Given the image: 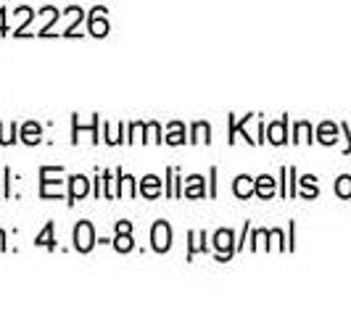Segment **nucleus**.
<instances>
[{"label":"nucleus","mask_w":351,"mask_h":316,"mask_svg":"<svg viewBox=\"0 0 351 316\" xmlns=\"http://www.w3.org/2000/svg\"><path fill=\"white\" fill-rule=\"evenodd\" d=\"M93 246H95V229L90 222H80L74 227V248L80 253H88V250H93Z\"/></svg>","instance_id":"nucleus-1"},{"label":"nucleus","mask_w":351,"mask_h":316,"mask_svg":"<svg viewBox=\"0 0 351 316\" xmlns=\"http://www.w3.org/2000/svg\"><path fill=\"white\" fill-rule=\"evenodd\" d=\"M151 243H154V250L156 253H167L172 248V229L167 222H156L154 229H151Z\"/></svg>","instance_id":"nucleus-2"},{"label":"nucleus","mask_w":351,"mask_h":316,"mask_svg":"<svg viewBox=\"0 0 351 316\" xmlns=\"http://www.w3.org/2000/svg\"><path fill=\"white\" fill-rule=\"evenodd\" d=\"M53 176V166H43L40 169V195L43 198H58V195L64 193L61 190V182L56 185V179H51Z\"/></svg>","instance_id":"nucleus-3"},{"label":"nucleus","mask_w":351,"mask_h":316,"mask_svg":"<svg viewBox=\"0 0 351 316\" xmlns=\"http://www.w3.org/2000/svg\"><path fill=\"white\" fill-rule=\"evenodd\" d=\"M214 248L219 250V259H230L232 256V232L230 229H219L217 235H214Z\"/></svg>","instance_id":"nucleus-4"},{"label":"nucleus","mask_w":351,"mask_h":316,"mask_svg":"<svg viewBox=\"0 0 351 316\" xmlns=\"http://www.w3.org/2000/svg\"><path fill=\"white\" fill-rule=\"evenodd\" d=\"M71 182V190H69V203H77L80 198H85L90 193V179L82 174H74L69 179Z\"/></svg>","instance_id":"nucleus-5"},{"label":"nucleus","mask_w":351,"mask_h":316,"mask_svg":"<svg viewBox=\"0 0 351 316\" xmlns=\"http://www.w3.org/2000/svg\"><path fill=\"white\" fill-rule=\"evenodd\" d=\"M106 8H93V14H90V35H95V37H106L108 35V24H106Z\"/></svg>","instance_id":"nucleus-6"},{"label":"nucleus","mask_w":351,"mask_h":316,"mask_svg":"<svg viewBox=\"0 0 351 316\" xmlns=\"http://www.w3.org/2000/svg\"><path fill=\"white\" fill-rule=\"evenodd\" d=\"M40 135H43V129H40L37 122H27L21 127V140L27 142V145H37V142H40Z\"/></svg>","instance_id":"nucleus-7"},{"label":"nucleus","mask_w":351,"mask_h":316,"mask_svg":"<svg viewBox=\"0 0 351 316\" xmlns=\"http://www.w3.org/2000/svg\"><path fill=\"white\" fill-rule=\"evenodd\" d=\"M254 187H256V182H251V176H246V174H241L235 179V185H232V190H235L238 198H251Z\"/></svg>","instance_id":"nucleus-8"},{"label":"nucleus","mask_w":351,"mask_h":316,"mask_svg":"<svg viewBox=\"0 0 351 316\" xmlns=\"http://www.w3.org/2000/svg\"><path fill=\"white\" fill-rule=\"evenodd\" d=\"M141 193L145 195V198H158V193H161V179L154 174H148L141 182Z\"/></svg>","instance_id":"nucleus-9"},{"label":"nucleus","mask_w":351,"mask_h":316,"mask_svg":"<svg viewBox=\"0 0 351 316\" xmlns=\"http://www.w3.org/2000/svg\"><path fill=\"white\" fill-rule=\"evenodd\" d=\"M254 193L262 195V198H272V195H275V179H272V176H267V174L259 176V179H256Z\"/></svg>","instance_id":"nucleus-10"},{"label":"nucleus","mask_w":351,"mask_h":316,"mask_svg":"<svg viewBox=\"0 0 351 316\" xmlns=\"http://www.w3.org/2000/svg\"><path fill=\"white\" fill-rule=\"evenodd\" d=\"M167 142L169 145H182L185 142V127L180 122H172L169 124V132H167Z\"/></svg>","instance_id":"nucleus-11"},{"label":"nucleus","mask_w":351,"mask_h":316,"mask_svg":"<svg viewBox=\"0 0 351 316\" xmlns=\"http://www.w3.org/2000/svg\"><path fill=\"white\" fill-rule=\"evenodd\" d=\"M285 124H288V119H280L278 124H272V127L267 129V132H269L267 140L275 142V145H282V142H285Z\"/></svg>","instance_id":"nucleus-12"},{"label":"nucleus","mask_w":351,"mask_h":316,"mask_svg":"<svg viewBox=\"0 0 351 316\" xmlns=\"http://www.w3.org/2000/svg\"><path fill=\"white\" fill-rule=\"evenodd\" d=\"M35 246L37 248L43 246V248H48V250H53V248H56V240H53V222H48V224H45V229L37 235Z\"/></svg>","instance_id":"nucleus-13"},{"label":"nucleus","mask_w":351,"mask_h":316,"mask_svg":"<svg viewBox=\"0 0 351 316\" xmlns=\"http://www.w3.org/2000/svg\"><path fill=\"white\" fill-rule=\"evenodd\" d=\"M193 142H211V127L206 122H195L193 124Z\"/></svg>","instance_id":"nucleus-14"},{"label":"nucleus","mask_w":351,"mask_h":316,"mask_svg":"<svg viewBox=\"0 0 351 316\" xmlns=\"http://www.w3.org/2000/svg\"><path fill=\"white\" fill-rule=\"evenodd\" d=\"M185 195L188 198H204V179L195 174L188 179V185H185Z\"/></svg>","instance_id":"nucleus-15"},{"label":"nucleus","mask_w":351,"mask_h":316,"mask_svg":"<svg viewBox=\"0 0 351 316\" xmlns=\"http://www.w3.org/2000/svg\"><path fill=\"white\" fill-rule=\"evenodd\" d=\"M114 248L119 250V253H130L132 250V237H130V232H117V240H114Z\"/></svg>","instance_id":"nucleus-16"},{"label":"nucleus","mask_w":351,"mask_h":316,"mask_svg":"<svg viewBox=\"0 0 351 316\" xmlns=\"http://www.w3.org/2000/svg\"><path fill=\"white\" fill-rule=\"evenodd\" d=\"M335 135H338V129H335L333 124H322V127H319V142H325V145H330V142L338 140Z\"/></svg>","instance_id":"nucleus-17"},{"label":"nucleus","mask_w":351,"mask_h":316,"mask_svg":"<svg viewBox=\"0 0 351 316\" xmlns=\"http://www.w3.org/2000/svg\"><path fill=\"white\" fill-rule=\"evenodd\" d=\"M119 185H122L119 195H127V198H132V195H135V179H132L130 174H122V172H119Z\"/></svg>","instance_id":"nucleus-18"},{"label":"nucleus","mask_w":351,"mask_h":316,"mask_svg":"<svg viewBox=\"0 0 351 316\" xmlns=\"http://www.w3.org/2000/svg\"><path fill=\"white\" fill-rule=\"evenodd\" d=\"M16 135H19L16 124H11L8 129H3V124H0V142H3V145H11V142L16 140Z\"/></svg>","instance_id":"nucleus-19"},{"label":"nucleus","mask_w":351,"mask_h":316,"mask_svg":"<svg viewBox=\"0 0 351 316\" xmlns=\"http://www.w3.org/2000/svg\"><path fill=\"white\" fill-rule=\"evenodd\" d=\"M204 232H191V240H193V246H191V250H188V256H193V253H198V250H206V246H204Z\"/></svg>","instance_id":"nucleus-20"},{"label":"nucleus","mask_w":351,"mask_h":316,"mask_svg":"<svg viewBox=\"0 0 351 316\" xmlns=\"http://www.w3.org/2000/svg\"><path fill=\"white\" fill-rule=\"evenodd\" d=\"M335 193L341 195V198H351V176H341V179H338Z\"/></svg>","instance_id":"nucleus-21"},{"label":"nucleus","mask_w":351,"mask_h":316,"mask_svg":"<svg viewBox=\"0 0 351 316\" xmlns=\"http://www.w3.org/2000/svg\"><path fill=\"white\" fill-rule=\"evenodd\" d=\"M16 14H19V27H16V32H14V35H21L24 24H27V21L32 18V8H27V5H24V8H19Z\"/></svg>","instance_id":"nucleus-22"},{"label":"nucleus","mask_w":351,"mask_h":316,"mask_svg":"<svg viewBox=\"0 0 351 316\" xmlns=\"http://www.w3.org/2000/svg\"><path fill=\"white\" fill-rule=\"evenodd\" d=\"M148 132H151V140L161 142V132H158V124H148Z\"/></svg>","instance_id":"nucleus-23"},{"label":"nucleus","mask_w":351,"mask_h":316,"mask_svg":"<svg viewBox=\"0 0 351 316\" xmlns=\"http://www.w3.org/2000/svg\"><path fill=\"white\" fill-rule=\"evenodd\" d=\"M117 232H132V224H130V222H119V224H117Z\"/></svg>","instance_id":"nucleus-24"},{"label":"nucleus","mask_w":351,"mask_h":316,"mask_svg":"<svg viewBox=\"0 0 351 316\" xmlns=\"http://www.w3.org/2000/svg\"><path fill=\"white\" fill-rule=\"evenodd\" d=\"M0 32H5V11H0Z\"/></svg>","instance_id":"nucleus-25"},{"label":"nucleus","mask_w":351,"mask_h":316,"mask_svg":"<svg viewBox=\"0 0 351 316\" xmlns=\"http://www.w3.org/2000/svg\"><path fill=\"white\" fill-rule=\"evenodd\" d=\"M0 250H5V235H3V229H0Z\"/></svg>","instance_id":"nucleus-26"}]
</instances>
